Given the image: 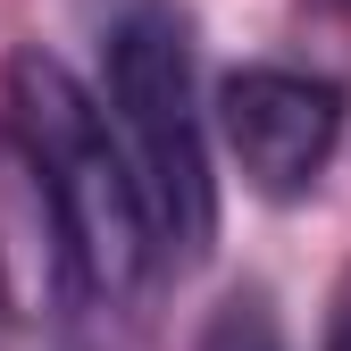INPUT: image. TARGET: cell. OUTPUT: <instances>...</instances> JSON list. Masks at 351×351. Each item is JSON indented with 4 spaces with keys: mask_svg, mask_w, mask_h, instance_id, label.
Wrapping results in <instances>:
<instances>
[{
    "mask_svg": "<svg viewBox=\"0 0 351 351\" xmlns=\"http://www.w3.org/2000/svg\"><path fill=\"white\" fill-rule=\"evenodd\" d=\"M9 117H17V143L51 193V217H59V243L75 259L84 293L101 301H125L151 268V209L134 193V167L109 143V117L93 109V93L42 51H17L9 59Z\"/></svg>",
    "mask_w": 351,
    "mask_h": 351,
    "instance_id": "obj_1",
    "label": "cell"
},
{
    "mask_svg": "<svg viewBox=\"0 0 351 351\" xmlns=\"http://www.w3.org/2000/svg\"><path fill=\"white\" fill-rule=\"evenodd\" d=\"M109 117L125 167H134V193L151 209V234L176 259H201L217 234V184H209L201 93H193V34L176 9H134L109 34Z\"/></svg>",
    "mask_w": 351,
    "mask_h": 351,
    "instance_id": "obj_2",
    "label": "cell"
},
{
    "mask_svg": "<svg viewBox=\"0 0 351 351\" xmlns=\"http://www.w3.org/2000/svg\"><path fill=\"white\" fill-rule=\"evenodd\" d=\"M217 125H226V151L259 193H301L318 184V167L343 143V93L326 75H293V67H243L217 93Z\"/></svg>",
    "mask_w": 351,
    "mask_h": 351,
    "instance_id": "obj_3",
    "label": "cell"
},
{
    "mask_svg": "<svg viewBox=\"0 0 351 351\" xmlns=\"http://www.w3.org/2000/svg\"><path fill=\"white\" fill-rule=\"evenodd\" d=\"M201 351H285V326H276V310H268V293H234L226 310L209 318Z\"/></svg>",
    "mask_w": 351,
    "mask_h": 351,
    "instance_id": "obj_4",
    "label": "cell"
},
{
    "mask_svg": "<svg viewBox=\"0 0 351 351\" xmlns=\"http://www.w3.org/2000/svg\"><path fill=\"white\" fill-rule=\"evenodd\" d=\"M326 351H351V318H343V326H335V343H326Z\"/></svg>",
    "mask_w": 351,
    "mask_h": 351,
    "instance_id": "obj_5",
    "label": "cell"
},
{
    "mask_svg": "<svg viewBox=\"0 0 351 351\" xmlns=\"http://www.w3.org/2000/svg\"><path fill=\"white\" fill-rule=\"evenodd\" d=\"M335 9H343V17H351V0H335Z\"/></svg>",
    "mask_w": 351,
    "mask_h": 351,
    "instance_id": "obj_6",
    "label": "cell"
}]
</instances>
